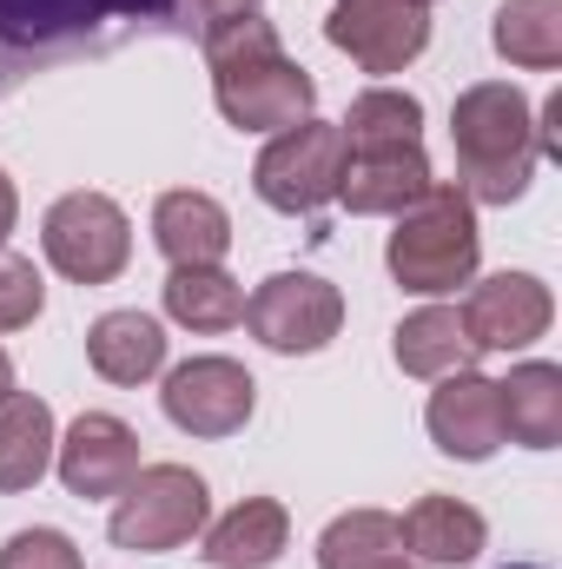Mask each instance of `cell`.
<instances>
[{
  "mask_svg": "<svg viewBox=\"0 0 562 569\" xmlns=\"http://www.w3.org/2000/svg\"><path fill=\"white\" fill-rule=\"evenodd\" d=\"M40 246H47L60 279L113 284L133 259V226L107 192H67V199H53V212L40 226Z\"/></svg>",
  "mask_w": 562,
  "mask_h": 569,
  "instance_id": "52a82bcc",
  "label": "cell"
},
{
  "mask_svg": "<svg viewBox=\"0 0 562 569\" xmlns=\"http://www.w3.org/2000/svg\"><path fill=\"white\" fill-rule=\"evenodd\" d=\"M358 569H418V563H404V550H398V557H371V563H358Z\"/></svg>",
  "mask_w": 562,
  "mask_h": 569,
  "instance_id": "4dcf8cb0",
  "label": "cell"
},
{
  "mask_svg": "<svg viewBox=\"0 0 562 569\" xmlns=\"http://www.w3.org/2000/svg\"><path fill=\"white\" fill-rule=\"evenodd\" d=\"M398 537H404L411 557L456 569V563H476V557H483L490 523H483L463 497H418V503L398 517Z\"/></svg>",
  "mask_w": 562,
  "mask_h": 569,
  "instance_id": "2e32d148",
  "label": "cell"
},
{
  "mask_svg": "<svg viewBox=\"0 0 562 569\" xmlns=\"http://www.w3.org/2000/svg\"><path fill=\"white\" fill-rule=\"evenodd\" d=\"M411 7H430V0H411Z\"/></svg>",
  "mask_w": 562,
  "mask_h": 569,
  "instance_id": "836d02e7",
  "label": "cell"
},
{
  "mask_svg": "<svg viewBox=\"0 0 562 569\" xmlns=\"http://www.w3.org/2000/svg\"><path fill=\"white\" fill-rule=\"evenodd\" d=\"M284 543H291V517H284V503L272 497H245L239 510H225L212 530H205V563L212 569H272L284 557Z\"/></svg>",
  "mask_w": 562,
  "mask_h": 569,
  "instance_id": "e0dca14e",
  "label": "cell"
},
{
  "mask_svg": "<svg viewBox=\"0 0 562 569\" xmlns=\"http://www.w3.org/2000/svg\"><path fill=\"white\" fill-rule=\"evenodd\" d=\"M212 517V497H205V477L185 470V463H145L133 470V483L120 490V510H113V543L120 550H145V557H165L179 543H192Z\"/></svg>",
  "mask_w": 562,
  "mask_h": 569,
  "instance_id": "5b68a950",
  "label": "cell"
},
{
  "mask_svg": "<svg viewBox=\"0 0 562 569\" xmlns=\"http://www.w3.org/2000/svg\"><path fill=\"white\" fill-rule=\"evenodd\" d=\"M456 318H463L476 351H523V345H536L550 331L556 298H550V284L530 279V272H496V279H483L470 291V305Z\"/></svg>",
  "mask_w": 562,
  "mask_h": 569,
  "instance_id": "7c38bea8",
  "label": "cell"
},
{
  "mask_svg": "<svg viewBox=\"0 0 562 569\" xmlns=\"http://www.w3.org/2000/svg\"><path fill=\"white\" fill-rule=\"evenodd\" d=\"M536 152H562V93L543 100V127H536Z\"/></svg>",
  "mask_w": 562,
  "mask_h": 569,
  "instance_id": "f1b7e54d",
  "label": "cell"
},
{
  "mask_svg": "<svg viewBox=\"0 0 562 569\" xmlns=\"http://www.w3.org/2000/svg\"><path fill=\"white\" fill-rule=\"evenodd\" d=\"M338 133L351 152H378V146H418L423 133V107L398 87H371L351 100V113L338 120Z\"/></svg>",
  "mask_w": 562,
  "mask_h": 569,
  "instance_id": "cb8c5ba5",
  "label": "cell"
},
{
  "mask_svg": "<svg viewBox=\"0 0 562 569\" xmlns=\"http://www.w3.org/2000/svg\"><path fill=\"white\" fill-rule=\"evenodd\" d=\"M423 425L436 437V450L456 457V463H483V457H496V450L510 443V437H503V398H496V385L476 378V371L436 378Z\"/></svg>",
  "mask_w": 562,
  "mask_h": 569,
  "instance_id": "4fadbf2b",
  "label": "cell"
},
{
  "mask_svg": "<svg viewBox=\"0 0 562 569\" xmlns=\"http://www.w3.org/2000/svg\"><path fill=\"white\" fill-rule=\"evenodd\" d=\"M53 411L33 391H7L0 398V497L33 490L53 470Z\"/></svg>",
  "mask_w": 562,
  "mask_h": 569,
  "instance_id": "ac0fdd59",
  "label": "cell"
},
{
  "mask_svg": "<svg viewBox=\"0 0 562 569\" xmlns=\"http://www.w3.org/2000/svg\"><path fill=\"white\" fill-rule=\"evenodd\" d=\"M165 318L185 331H232L245 318V284L219 266H172L165 279Z\"/></svg>",
  "mask_w": 562,
  "mask_h": 569,
  "instance_id": "7402d4cb",
  "label": "cell"
},
{
  "mask_svg": "<svg viewBox=\"0 0 562 569\" xmlns=\"http://www.w3.org/2000/svg\"><path fill=\"white\" fill-rule=\"evenodd\" d=\"M476 259H483V239H476V206L463 199V186H423L418 206L398 212V232L384 246V266L404 291L423 298H443L456 284L476 279Z\"/></svg>",
  "mask_w": 562,
  "mask_h": 569,
  "instance_id": "277c9868",
  "label": "cell"
},
{
  "mask_svg": "<svg viewBox=\"0 0 562 569\" xmlns=\"http://www.w3.org/2000/svg\"><path fill=\"white\" fill-rule=\"evenodd\" d=\"M324 40L351 53L364 73H404L430 47V13L411 0H338L324 20Z\"/></svg>",
  "mask_w": 562,
  "mask_h": 569,
  "instance_id": "9c48e42d",
  "label": "cell"
},
{
  "mask_svg": "<svg viewBox=\"0 0 562 569\" xmlns=\"http://www.w3.org/2000/svg\"><path fill=\"white\" fill-rule=\"evenodd\" d=\"M165 418L185 430V437H232V430L252 425V405H259V385L245 365L232 358H192L165 378L159 391Z\"/></svg>",
  "mask_w": 562,
  "mask_h": 569,
  "instance_id": "30bf717a",
  "label": "cell"
},
{
  "mask_svg": "<svg viewBox=\"0 0 562 569\" xmlns=\"http://www.w3.org/2000/svg\"><path fill=\"white\" fill-rule=\"evenodd\" d=\"M496 398H503V437H516L530 450L562 443V371L556 365H516L510 385H496Z\"/></svg>",
  "mask_w": 562,
  "mask_h": 569,
  "instance_id": "44dd1931",
  "label": "cell"
},
{
  "mask_svg": "<svg viewBox=\"0 0 562 569\" xmlns=\"http://www.w3.org/2000/svg\"><path fill=\"white\" fill-rule=\"evenodd\" d=\"M510 569H536V563H510Z\"/></svg>",
  "mask_w": 562,
  "mask_h": 569,
  "instance_id": "d6a6232c",
  "label": "cell"
},
{
  "mask_svg": "<svg viewBox=\"0 0 562 569\" xmlns=\"http://www.w3.org/2000/svg\"><path fill=\"white\" fill-rule=\"evenodd\" d=\"M398 365L411 371V378H450V371H476V345H470V331H463V318L450 311V305H423L411 311L404 325H398Z\"/></svg>",
  "mask_w": 562,
  "mask_h": 569,
  "instance_id": "ffe728a7",
  "label": "cell"
},
{
  "mask_svg": "<svg viewBox=\"0 0 562 569\" xmlns=\"http://www.w3.org/2000/svg\"><path fill=\"white\" fill-rule=\"evenodd\" d=\"M398 550H404V537H398V517H384V510H351L318 537V563L324 569H358L371 557H398Z\"/></svg>",
  "mask_w": 562,
  "mask_h": 569,
  "instance_id": "d4e9b609",
  "label": "cell"
},
{
  "mask_svg": "<svg viewBox=\"0 0 562 569\" xmlns=\"http://www.w3.org/2000/svg\"><path fill=\"white\" fill-rule=\"evenodd\" d=\"M13 219H20V192H13V179L0 172V239L13 232Z\"/></svg>",
  "mask_w": 562,
  "mask_h": 569,
  "instance_id": "f546056e",
  "label": "cell"
},
{
  "mask_svg": "<svg viewBox=\"0 0 562 569\" xmlns=\"http://www.w3.org/2000/svg\"><path fill=\"white\" fill-rule=\"evenodd\" d=\"M87 365H93L107 385H145V378L165 365V331H159V318H145V311H107V318L87 331Z\"/></svg>",
  "mask_w": 562,
  "mask_h": 569,
  "instance_id": "d6986e66",
  "label": "cell"
},
{
  "mask_svg": "<svg viewBox=\"0 0 562 569\" xmlns=\"http://www.w3.org/2000/svg\"><path fill=\"white\" fill-rule=\"evenodd\" d=\"M0 569H80V550L60 530H13L0 543Z\"/></svg>",
  "mask_w": 562,
  "mask_h": 569,
  "instance_id": "4316f807",
  "label": "cell"
},
{
  "mask_svg": "<svg viewBox=\"0 0 562 569\" xmlns=\"http://www.w3.org/2000/svg\"><path fill=\"white\" fill-rule=\"evenodd\" d=\"M344 159H351V146H344V133L331 120H298V127H284L279 140L259 152L252 186H259V199L272 212L298 219V212H318V206L338 199Z\"/></svg>",
  "mask_w": 562,
  "mask_h": 569,
  "instance_id": "8992f818",
  "label": "cell"
},
{
  "mask_svg": "<svg viewBox=\"0 0 562 569\" xmlns=\"http://www.w3.org/2000/svg\"><path fill=\"white\" fill-rule=\"evenodd\" d=\"M145 33H192L185 0H0V87L100 60Z\"/></svg>",
  "mask_w": 562,
  "mask_h": 569,
  "instance_id": "6da1fadb",
  "label": "cell"
},
{
  "mask_svg": "<svg viewBox=\"0 0 562 569\" xmlns=\"http://www.w3.org/2000/svg\"><path fill=\"white\" fill-rule=\"evenodd\" d=\"M245 325L265 351L284 358H304V351H324L344 325V298L338 284H324L318 272H279L245 298Z\"/></svg>",
  "mask_w": 562,
  "mask_h": 569,
  "instance_id": "ba28073f",
  "label": "cell"
},
{
  "mask_svg": "<svg viewBox=\"0 0 562 569\" xmlns=\"http://www.w3.org/2000/svg\"><path fill=\"white\" fill-rule=\"evenodd\" d=\"M490 40L510 67H530V73L562 67V0H503Z\"/></svg>",
  "mask_w": 562,
  "mask_h": 569,
  "instance_id": "603a6c76",
  "label": "cell"
},
{
  "mask_svg": "<svg viewBox=\"0 0 562 569\" xmlns=\"http://www.w3.org/2000/svg\"><path fill=\"white\" fill-rule=\"evenodd\" d=\"M199 47H205V67H212L219 113L239 133H284V127L311 120L318 80L298 60H284L279 27L265 13H232V20L205 27Z\"/></svg>",
  "mask_w": 562,
  "mask_h": 569,
  "instance_id": "7a4b0ae2",
  "label": "cell"
},
{
  "mask_svg": "<svg viewBox=\"0 0 562 569\" xmlns=\"http://www.w3.org/2000/svg\"><path fill=\"white\" fill-rule=\"evenodd\" d=\"M13 391V365H7V351H0V398Z\"/></svg>",
  "mask_w": 562,
  "mask_h": 569,
  "instance_id": "1f68e13d",
  "label": "cell"
},
{
  "mask_svg": "<svg viewBox=\"0 0 562 569\" xmlns=\"http://www.w3.org/2000/svg\"><path fill=\"white\" fill-rule=\"evenodd\" d=\"M450 146H456V186L470 206H510L536 179V113L510 80L463 87L450 107Z\"/></svg>",
  "mask_w": 562,
  "mask_h": 569,
  "instance_id": "3957f363",
  "label": "cell"
},
{
  "mask_svg": "<svg viewBox=\"0 0 562 569\" xmlns=\"http://www.w3.org/2000/svg\"><path fill=\"white\" fill-rule=\"evenodd\" d=\"M40 305H47V284H40V272H33V259L0 252V331L33 325V318H40Z\"/></svg>",
  "mask_w": 562,
  "mask_h": 569,
  "instance_id": "484cf974",
  "label": "cell"
},
{
  "mask_svg": "<svg viewBox=\"0 0 562 569\" xmlns=\"http://www.w3.org/2000/svg\"><path fill=\"white\" fill-rule=\"evenodd\" d=\"M53 470H60L67 497H80V503L120 497L133 483V470H140V437H133V425H120L107 411H87L53 443Z\"/></svg>",
  "mask_w": 562,
  "mask_h": 569,
  "instance_id": "8fae6325",
  "label": "cell"
},
{
  "mask_svg": "<svg viewBox=\"0 0 562 569\" xmlns=\"http://www.w3.org/2000/svg\"><path fill=\"white\" fill-rule=\"evenodd\" d=\"M152 239L172 266H219L232 252V219L212 192H159L152 206Z\"/></svg>",
  "mask_w": 562,
  "mask_h": 569,
  "instance_id": "9a60e30c",
  "label": "cell"
},
{
  "mask_svg": "<svg viewBox=\"0 0 562 569\" xmlns=\"http://www.w3.org/2000/svg\"><path fill=\"white\" fill-rule=\"evenodd\" d=\"M423 186H430V159H423V146H378V152H351V159H344L338 199H344L358 219H378V212H404V206H418Z\"/></svg>",
  "mask_w": 562,
  "mask_h": 569,
  "instance_id": "5bb4252c",
  "label": "cell"
},
{
  "mask_svg": "<svg viewBox=\"0 0 562 569\" xmlns=\"http://www.w3.org/2000/svg\"><path fill=\"white\" fill-rule=\"evenodd\" d=\"M232 13H259V0H185V27H219V20H232Z\"/></svg>",
  "mask_w": 562,
  "mask_h": 569,
  "instance_id": "83f0119b",
  "label": "cell"
}]
</instances>
